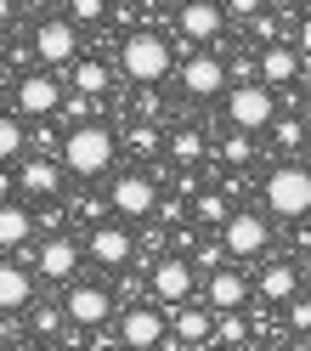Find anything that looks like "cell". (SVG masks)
Segmentation results:
<instances>
[{
  "mask_svg": "<svg viewBox=\"0 0 311 351\" xmlns=\"http://www.w3.org/2000/svg\"><path fill=\"white\" fill-rule=\"evenodd\" d=\"M74 85H79L85 97H102V91H108V69H102V62H79V69H74Z\"/></svg>",
  "mask_w": 311,
  "mask_h": 351,
  "instance_id": "cb8c5ba5",
  "label": "cell"
},
{
  "mask_svg": "<svg viewBox=\"0 0 311 351\" xmlns=\"http://www.w3.org/2000/svg\"><path fill=\"white\" fill-rule=\"evenodd\" d=\"M295 289H300V278H295L288 261H272V267L260 272V295L266 300H295Z\"/></svg>",
  "mask_w": 311,
  "mask_h": 351,
  "instance_id": "44dd1931",
  "label": "cell"
},
{
  "mask_svg": "<svg viewBox=\"0 0 311 351\" xmlns=\"http://www.w3.org/2000/svg\"><path fill=\"white\" fill-rule=\"evenodd\" d=\"M34 261H40V272H46V278H74L79 272V244H74V238H46Z\"/></svg>",
  "mask_w": 311,
  "mask_h": 351,
  "instance_id": "5bb4252c",
  "label": "cell"
},
{
  "mask_svg": "<svg viewBox=\"0 0 311 351\" xmlns=\"http://www.w3.org/2000/svg\"><path fill=\"white\" fill-rule=\"evenodd\" d=\"M243 300H249V283H243L238 272H227V267H215L210 272V306L215 312H238Z\"/></svg>",
  "mask_w": 311,
  "mask_h": 351,
  "instance_id": "e0dca14e",
  "label": "cell"
},
{
  "mask_svg": "<svg viewBox=\"0 0 311 351\" xmlns=\"http://www.w3.org/2000/svg\"><path fill=\"white\" fill-rule=\"evenodd\" d=\"M306 6H311V0H306Z\"/></svg>",
  "mask_w": 311,
  "mask_h": 351,
  "instance_id": "ab89813d",
  "label": "cell"
},
{
  "mask_svg": "<svg viewBox=\"0 0 311 351\" xmlns=\"http://www.w3.org/2000/svg\"><path fill=\"white\" fill-rule=\"evenodd\" d=\"M62 317H69V312H51V306H46V312H40V317H34V328H40V335H51V328H57Z\"/></svg>",
  "mask_w": 311,
  "mask_h": 351,
  "instance_id": "d6a6232c",
  "label": "cell"
},
{
  "mask_svg": "<svg viewBox=\"0 0 311 351\" xmlns=\"http://www.w3.org/2000/svg\"><path fill=\"white\" fill-rule=\"evenodd\" d=\"M6 193H12V176H6V170H0V199H6Z\"/></svg>",
  "mask_w": 311,
  "mask_h": 351,
  "instance_id": "d590c367",
  "label": "cell"
},
{
  "mask_svg": "<svg viewBox=\"0 0 311 351\" xmlns=\"http://www.w3.org/2000/svg\"><path fill=\"white\" fill-rule=\"evenodd\" d=\"M215 335H221V346H243V335H249V323H243L238 312H221V323H215Z\"/></svg>",
  "mask_w": 311,
  "mask_h": 351,
  "instance_id": "83f0119b",
  "label": "cell"
},
{
  "mask_svg": "<svg viewBox=\"0 0 311 351\" xmlns=\"http://www.w3.org/2000/svg\"><path fill=\"white\" fill-rule=\"evenodd\" d=\"M153 295L170 300V306H182V300L192 295V267H187L182 255H164L159 267H153Z\"/></svg>",
  "mask_w": 311,
  "mask_h": 351,
  "instance_id": "30bf717a",
  "label": "cell"
},
{
  "mask_svg": "<svg viewBox=\"0 0 311 351\" xmlns=\"http://www.w3.org/2000/svg\"><path fill=\"white\" fill-rule=\"evenodd\" d=\"M6 17H12V0H0V23H6Z\"/></svg>",
  "mask_w": 311,
  "mask_h": 351,
  "instance_id": "8d00e7d4",
  "label": "cell"
},
{
  "mask_svg": "<svg viewBox=\"0 0 311 351\" xmlns=\"http://www.w3.org/2000/svg\"><path fill=\"white\" fill-rule=\"evenodd\" d=\"M249 153H255V142H249V130H238V125H232V136L221 142V159H227V165H249Z\"/></svg>",
  "mask_w": 311,
  "mask_h": 351,
  "instance_id": "484cf974",
  "label": "cell"
},
{
  "mask_svg": "<svg viewBox=\"0 0 311 351\" xmlns=\"http://www.w3.org/2000/svg\"><path fill=\"white\" fill-rule=\"evenodd\" d=\"M69 323H79V328H97V323H108V312H114V300H108V289L102 283H74L69 289Z\"/></svg>",
  "mask_w": 311,
  "mask_h": 351,
  "instance_id": "9c48e42d",
  "label": "cell"
},
{
  "mask_svg": "<svg viewBox=\"0 0 311 351\" xmlns=\"http://www.w3.org/2000/svg\"><path fill=\"white\" fill-rule=\"evenodd\" d=\"M215 351H238V346H215Z\"/></svg>",
  "mask_w": 311,
  "mask_h": 351,
  "instance_id": "f35d334b",
  "label": "cell"
},
{
  "mask_svg": "<svg viewBox=\"0 0 311 351\" xmlns=\"http://www.w3.org/2000/svg\"><path fill=\"white\" fill-rule=\"evenodd\" d=\"M108 204H114L119 215H130V221H142V215L159 210V187H153V176H119Z\"/></svg>",
  "mask_w": 311,
  "mask_h": 351,
  "instance_id": "8992f818",
  "label": "cell"
},
{
  "mask_svg": "<svg viewBox=\"0 0 311 351\" xmlns=\"http://www.w3.org/2000/svg\"><path fill=\"white\" fill-rule=\"evenodd\" d=\"M102 6H108V0H74V17H79V23H97Z\"/></svg>",
  "mask_w": 311,
  "mask_h": 351,
  "instance_id": "1f68e13d",
  "label": "cell"
},
{
  "mask_svg": "<svg viewBox=\"0 0 311 351\" xmlns=\"http://www.w3.org/2000/svg\"><path fill=\"white\" fill-rule=\"evenodd\" d=\"M170 328H175V340H182V346H198V340H210V312H204V306H175V317H170Z\"/></svg>",
  "mask_w": 311,
  "mask_h": 351,
  "instance_id": "d6986e66",
  "label": "cell"
},
{
  "mask_svg": "<svg viewBox=\"0 0 311 351\" xmlns=\"http://www.w3.org/2000/svg\"><path fill=\"white\" fill-rule=\"evenodd\" d=\"M260 74H266V85H288V80L300 74V51H295V46H277V40H272V46L260 51Z\"/></svg>",
  "mask_w": 311,
  "mask_h": 351,
  "instance_id": "ac0fdd59",
  "label": "cell"
},
{
  "mask_svg": "<svg viewBox=\"0 0 311 351\" xmlns=\"http://www.w3.org/2000/svg\"><path fill=\"white\" fill-rule=\"evenodd\" d=\"M130 250H136V244H130L125 227H97L91 232V261H102V267H125Z\"/></svg>",
  "mask_w": 311,
  "mask_h": 351,
  "instance_id": "9a60e30c",
  "label": "cell"
},
{
  "mask_svg": "<svg viewBox=\"0 0 311 351\" xmlns=\"http://www.w3.org/2000/svg\"><path fill=\"white\" fill-rule=\"evenodd\" d=\"M266 204H272V215H306L311 210V170L306 165H277L266 176Z\"/></svg>",
  "mask_w": 311,
  "mask_h": 351,
  "instance_id": "3957f363",
  "label": "cell"
},
{
  "mask_svg": "<svg viewBox=\"0 0 311 351\" xmlns=\"http://www.w3.org/2000/svg\"><path fill=\"white\" fill-rule=\"evenodd\" d=\"M119 335H125V346H130V351H153V346L164 340V317L153 312V306H130L125 323H119Z\"/></svg>",
  "mask_w": 311,
  "mask_h": 351,
  "instance_id": "8fae6325",
  "label": "cell"
},
{
  "mask_svg": "<svg viewBox=\"0 0 311 351\" xmlns=\"http://www.w3.org/2000/svg\"><path fill=\"white\" fill-rule=\"evenodd\" d=\"M272 130L283 147H300V136H306V125H295V119H272Z\"/></svg>",
  "mask_w": 311,
  "mask_h": 351,
  "instance_id": "f546056e",
  "label": "cell"
},
{
  "mask_svg": "<svg viewBox=\"0 0 311 351\" xmlns=\"http://www.w3.org/2000/svg\"><path fill=\"white\" fill-rule=\"evenodd\" d=\"M34 51H40V62H69L74 51H79V29L69 23V17H51V23H40L34 29Z\"/></svg>",
  "mask_w": 311,
  "mask_h": 351,
  "instance_id": "52a82bcc",
  "label": "cell"
},
{
  "mask_svg": "<svg viewBox=\"0 0 311 351\" xmlns=\"http://www.w3.org/2000/svg\"><path fill=\"white\" fill-rule=\"evenodd\" d=\"M182 91H192V97L227 91V69H221V57H187L182 62Z\"/></svg>",
  "mask_w": 311,
  "mask_h": 351,
  "instance_id": "7c38bea8",
  "label": "cell"
},
{
  "mask_svg": "<svg viewBox=\"0 0 311 351\" xmlns=\"http://www.w3.org/2000/svg\"><path fill=\"white\" fill-rule=\"evenodd\" d=\"M300 51L311 57V17H306V23H300Z\"/></svg>",
  "mask_w": 311,
  "mask_h": 351,
  "instance_id": "e575fe53",
  "label": "cell"
},
{
  "mask_svg": "<svg viewBox=\"0 0 311 351\" xmlns=\"http://www.w3.org/2000/svg\"><path fill=\"white\" fill-rule=\"evenodd\" d=\"M23 119H12V114H0V159H12V153H23Z\"/></svg>",
  "mask_w": 311,
  "mask_h": 351,
  "instance_id": "d4e9b609",
  "label": "cell"
},
{
  "mask_svg": "<svg viewBox=\"0 0 311 351\" xmlns=\"http://www.w3.org/2000/svg\"><path fill=\"white\" fill-rule=\"evenodd\" d=\"M17 108H23L29 119H46V114H57L62 108V91H57V80L40 69V74H23L17 80Z\"/></svg>",
  "mask_w": 311,
  "mask_h": 351,
  "instance_id": "ba28073f",
  "label": "cell"
},
{
  "mask_svg": "<svg viewBox=\"0 0 311 351\" xmlns=\"http://www.w3.org/2000/svg\"><path fill=\"white\" fill-rule=\"evenodd\" d=\"M227 6H232V17H255V12H260V0H227Z\"/></svg>",
  "mask_w": 311,
  "mask_h": 351,
  "instance_id": "836d02e7",
  "label": "cell"
},
{
  "mask_svg": "<svg viewBox=\"0 0 311 351\" xmlns=\"http://www.w3.org/2000/svg\"><path fill=\"white\" fill-rule=\"evenodd\" d=\"M227 199H221V193H198V221H210V227H227Z\"/></svg>",
  "mask_w": 311,
  "mask_h": 351,
  "instance_id": "4316f807",
  "label": "cell"
},
{
  "mask_svg": "<svg viewBox=\"0 0 311 351\" xmlns=\"http://www.w3.org/2000/svg\"><path fill=\"white\" fill-rule=\"evenodd\" d=\"M130 147H136V153H153V147H159V130H153V125H130Z\"/></svg>",
  "mask_w": 311,
  "mask_h": 351,
  "instance_id": "f1b7e54d",
  "label": "cell"
},
{
  "mask_svg": "<svg viewBox=\"0 0 311 351\" xmlns=\"http://www.w3.org/2000/svg\"><path fill=\"white\" fill-rule=\"evenodd\" d=\"M29 272L12 267V261H0V312H17V306H29Z\"/></svg>",
  "mask_w": 311,
  "mask_h": 351,
  "instance_id": "ffe728a7",
  "label": "cell"
},
{
  "mask_svg": "<svg viewBox=\"0 0 311 351\" xmlns=\"http://www.w3.org/2000/svg\"><path fill=\"white\" fill-rule=\"evenodd\" d=\"M288 323H295L300 335H311V300H288Z\"/></svg>",
  "mask_w": 311,
  "mask_h": 351,
  "instance_id": "4dcf8cb0",
  "label": "cell"
},
{
  "mask_svg": "<svg viewBox=\"0 0 311 351\" xmlns=\"http://www.w3.org/2000/svg\"><path fill=\"white\" fill-rule=\"evenodd\" d=\"M62 165H69L74 176H102L108 165H114V130L108 125H74L69 142H62Z\"/></svg>",
  "mask_w": 311,
  "mask_h": 351,
  "instance_id": "6da1fadb",
  "label": "cell"
},
{
  "mask_svg": "<svg viewBox=\"0 0 311 351\" xmlns=\"http://www.w3.org/2000/svg\"><path fill=\"white\" fill-rule=\"evenodd\" d=\"M170 153H175V165H198L204 136H198V130H175V136H170Z\"/></svg>",
  "mask_w": 311,
  "mask_h": 351,
  "instance_id": "603a6c76",
  "label": "cell"
},
{
  "mask_svg": "<svg viewBox=\"0 0 311 351\" xmlns=\"http://www.w3.org/2000/svg\"><path fill=\"white\" fill-rule=\"evenodd\" d=\"M266 238H272V227H266L260 210H232L227 227H221V244H227V255H260Z\"/></svg>",
  "mask_w": 311,
  "mask_h": 351,
  "instance_id": "5b68a950",
  "label": "cell"
},
{
  "mask_svg": "<svg viewBox=\"0 0 311 351\" xmlns=\"http://www.w3.org/2000/svg\"><path fill=\"white\" fill-rule=\"evenodd\" d=\"M17 187H23V193H34V199H51V193L62 187V170L46 159V153H40V159H29L23 170H17Z\"/></svg>",
  "mask_w": 311,
  "mask_h": 351,
  "instance_id": "2e32d148",
  "label": "cell"
},
{
  "mask_svg": "<svg viewBox=\"0 0 311 351\" xmlns=\"http://www.w3.org/2000/svg\"><path fill=\"white\" fill-rule=\"evenodd\" d=\"M306 125H311V102H306Z\"/></svg>",
  "mask_w": 311,
  "mask_h": 351,
  "instance_id": "74e56055",
  "label": "cell"
},
{
  "mask_svg": "<svg viewBox=\"0 0 311 351\" xmlns=\"http://www.w3.org/2000/svg\"><path fill=\"white\" fill-rule=\"evenodd\" d=\"M29 232H34L29 210H17V204H6V199H0V250H17Z\"/></svg>",
  "mask_w": 311,
  "mask_h": 351,
  "instance_id": "7402d4cb",
  "label": "cell"
},
{
  "mask_svg": "<svg viewBox=\"0 0 311 351\" xmlns=\"http://www.w3.org/2000/svg\"><path fill=\"white\" fill-rule=\"evenodd\" d=\"M119 62H125V74L136 80V85H153V80L170 74V46H164L159 34H130L125 51H119Z\"/></svg>",
  "mask_w": 311,
  "mask_h": 351,
  "instance_id": "277c9868",
  "label": "cell"
},
{
  "mask_svg": "<svg viewBox=\"0 0 311 351\" xmlns=\"http://www.w3.org/2000/svg\"><path fill=\"white\" fill-rule=\"evenodd\" d=\"M227 119L238 130H266L277 119V97H272V85H255V80H243L227 91Z\"/></svg>",
  "mask_w": 311,
  "mask_h": 351,
  "instance_id": "7a4b0ae2",
  "label": "cell"
},
{
  "mask_svg": "<svg viewBox=\"0 0 311 351\" xmlns=\"http://www.w3.org/2000/svg\"><path fill=\"white\" fill-rule=\"evenodd\" d=\"M175 23H182V34H187V40H215L221 29H227V12H221L215 0H187Z\"/></svg>",
  "mask_w": 311,
  "mask_h": 351,
  "instance_id": "4fadbf2b",
  "label": "cell"
}]
</instances>
